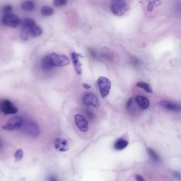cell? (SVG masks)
Here are the masks:
<instances>
[{"instance_id":"obj_10","label":"cell","mask_w":181,"mask_h":181,"mask_svg":"<svg viewBox=\"0 0 181 181\" xmlns=\"http://www.w3.org/2000/svg\"><path fill=\"white\" fill-rule=\"evenodd\" d=\"M84 57L79 53L73 52L71 54V58L74 65V68L77 73L79 75H82V65L79 61V58H83Z\"/></svg>"},{"instance_id":"obj_7","label":"cell","mask_w":181,"mask_h":181,"mask_svg":"<svg viewBox=\"0 0 181 181\" xmlns=\"http://www.w3.org/2000/svg\"><path fill=\"white\" fill-rule=\"evenodd\" d=\"M82 101L84 104L87 106H91L96 108H99V98L94 93H86L83 96Z\"/></svg>"},{"instance_id":"obj_12","label":"cell","mask_w":181,"mask_h":181,"mask_svg":"<svg viewBox=\"0 0 181 181\" xmlns=\"http://www.w3.org/2000/svg\"><path fill=\"white\" fill-rule=\"evenodd\" d=\"M160 104L164 108L170 111L179 112L181 110L180 105L171 101H163L161 102Z\"/></svg>"},{"instance_id":"obj_20","label":"cell","mask_w":181,"mask_h":181,"mask_svg":"<svg viewBox=\"0 0 181 181\" xmlns=\"http://www.w3.org/2000/svg\"><path fill=\"white\" fill-rule=\"evenodd\" d=\"M23 151L21 149H19L17 150L15 152L14 157L15 158L14 161L15 163H18L21 161L23 157Z\"/></svg>"},{"instance_id":"obj_19","label":"cell","mask_w":181,"mask_h":181,"mask_svg":"<svg viewBox=\"0 0 181 181\" xmlns=\"http://www.w3.org/2000/svg\"><path fill=\"white\" fill-rule=\"evenodd\" d=\"M41 13L45 16H49L53 14L54 10L50 7L44 6L41 8Z\"/></svg>"},{"instance_id":"obj_29","label":"cell","mask_w":181,"mask_h":181,"mask_svg":"<svg viewBox=\"0 0 181 181\" xmlns=\"http://www.w3.org/2000/svg\"><path fill=\"white\" fill-rule=\"evenodd\" d=\"M50 180L56 181L57 180L56 177H51L50 178Z\"/></svg>"},{"instance_id":"obj_28","label":"cell","mask_w":181,"mask_h":181,"mask_svg":"<svg viewBox=\"0 0 181 181\" xmlns=\"http://www.w3.org/2000/svg\"><path fill=\"white\" fill-rule=\"evenodd\" d=\"M89 53H91V54L92 55V56L93 57H95V56H96L95 53H94V52L91 49H89Z\"/></svg>"},{"instance_id":"obj_17","label":"cell","mask_w":181,"mask_h":181,"mask_svg":"<svg viewBox=\"0 0 181 181\" xmlns=\"http://www.w3.org/2000/svg\"><path fill=\"white\" fill-rule=\"evenodd\" d=\"M22 9L26 11H32L34 9L35 7V4L33 2L31 1H24L21 4Z\"/></svg>"},{"instance_id":"obj_9","label":"cell","mask_w":181,"mask_h":181,"mask_svg":"<svg viewBox=\"0 0 181 181\" xmlns=\"http://www.w3.org/2000/svg\"><path fill=\"white\" fill-rule=\"evenodd\" d=\"M24 128L27 133L33 137H37L40 133L39 127L37 124L32 121L27 122L24 124Z\"/></svg>"},{"instance_id":"obj_16","label":"cell","mask_w":181,"mask_h":181,"mask_svg":"<svg viewBox=\"0 0 181 181\" xmlns=\"http://www.w3.org/2000/svg\"><path fill=\"white\" fill-rule=\"evenodd\" d=\"M36 25L35 21L32 18L25 19L22 23V28L26 29L29 31V29Z\"/></svg>"},{"instance_id":"obj_8","label":"cell","mask_w":181,"mask_h":181,"mask_svg":"<svg viewBox=\"0 0 181 181\" xmlns=\"http://www.w3.org/2000/svg\"><path fill=\"white\" fill-rule=\"evenodd\" d=\"M75 121L79 130L84 132H87L89 131L88 122L84 116L79 114L75 115Z\"/></svg>"},{"instance_id":"obj_23","label":"cell","mask_w":181,"mask_h":181,"mask_svg":"<svg viewBox=\"0 0 181 181\" xmlns=\"http://www.w3.org/2000/svg\"><path fill=\"white\" fill-rule=\"evenodd\" d=\"M13 10V7L11 5H7L3 7L2 9L3 13L4 14L11 13V12Z\"/></svg>"},{"instance_id":"obj_5","label":"cell","mask_w":181,"mask_h":181,"mask_svg":"<svg viewBox=\"0 0 181 181\" xmlns=\"http://www.w3.org/2000/svg\"><path fill=\"white\" fill-rule=\"evenodd\" d=\"M2 23L7 26L16 28L20 25L21 20L17 15L11 13L4 15L2 19Z\"/></svg>"},{"instance_id":"obj_25","label":"cell","mask_w":181,"mask_h":181,"mask_svg":"<svg viewBox=\"0 0 181 181\" xmlns=\"http://www.w3.org/2000/svg\"><path fill=\"white\" fill-rule=\"evenodd\" d=\"M133 101L132 98H130L129 99L127 102L126 104V108L127 109H129L131 106Z\"/></svg>"},{"instance_id":"obj_27","label":"cell","mask_w":181,"mask_h":181,"mask_svg":"<svg viewBox=\"0 0 181 181\" xmlns=\"http://www.w3.org/2000/svg\"><path fill=\"white\" fill-rule=\"evenodd\" d=\"M82 87L84 89H89L91 87V86L87 84H82Z\"/></svg>"},{"instance_id":"obj_14","label":"cell","mask_w":181,"mask_h":181,"mask_svg":"<svg viewBox=\"0 0 181 181\" xmlns=\"http://www.w3.org/2000/svg\"><path fill=\"white\" fill-rule=\"evenodd\" d=\"M129 143L123 139H119L114 144V147L117 150L120 151L125 149L128 146Z\"/></svg>"},{"instance_id":"obj_4","label":"cell","mask_w":181,"mask_h":181,"mask_svg":"<svg viewBox=\"0 0 181 181\" xmlns=\"http://www.w3.org/2000/svg\"><path fill=\"white\" fill-rule=\"evenodd\" d=\"M18 109L8 100L0 101V111L5 115L15 114L18 112Z\"/></svg>"},{"instance_id":"obj_18","label":"cell","mask_w":181,"mask_h":181,"mask_svg":"<svg viewBox=\"0 0 181 181\" xmlns=\"http://www.w3.org/2000/svg\"><path fill=\"white\" fill-rule=\"evenodd\" d=\"M136 85L138 87L143 89L146 92L151 93L153 92V89L151 86L149 84L144 82H140L137 83Z\"/></svg>"},{"instance_id":"obj_24","label":"cell","mask_w":181,"mask_h":181,"mask_svg":"<svg viewBox=\"0 0 181 181\" xmlns=\"http://www.w3.org/2000/svg\"><path fill=\"white\" fill-rule=\"evenodd\" d=\"M67 0H54L53 4L56 6H60L66 4Z\"/></svg>"},{"instance_id":"obj_22","label":"cell","mask_w":181,"mask_h":181,"mask_svg":"<svg viewBox=\"0 0 181 181\" xmlns=\"http://www.w3.org/2000/svg\"><path fill=\"white\" fill-rule=\"evenodd\" d=\"M29 31L26 29L22 28V31L21 35V38L22 40L26 41L29 38Z\"/></svg>"},{"instance_id":"obj_11","label":"cell","mask_w":181,"mask_h":181,"mask_svg":"<svg viewBox=\"0 0 181 181\" xmlns=\"http://www.w3.org/2000/svg\"><path fill=\"white\" fill-rule=\"evenodd\" d=\"M54 146L56 150L62 152L66 151L69 149L68 141L65 139L57 138L55 141Z\"/></svg>"},{"instance_id":"obj_21","label":"cell","mask_w":181,"mask_h":181,"mask_svg":"<svg viewBox=\"0 0 181 181\" xmlns=\"http://www.w3.org/2000/svg\"><path fill=\"white\" fill-rule=\"evenodd\" d=\"M148 154L151 159L155 161L158 162L159 160V157L158 155L154 151L150 148H148L147 150Z\"/></svg>"},{"instance_id":"obj_13","label":"cell","mask_w":181,"mask_h":181,"mask_svg":"<svg viewBox=\"0 0 181 181\" xmlns=\"http://www.w3.org/2000/svg\"><path fill=\"white\" fill-rule=\"evenodd\" d=\"M136 101L142 109H146L150 106V102L147 98L142 96H138L136 98Z\"/></svg>"},{"instance_id":"obj_2","label":"cell","mask_w":181,"mask_h":181,"mask_svg":"<svg viewBox=\"0 0 181 181\" xmlns=\"http://www.w3.org/2000/svg\"><path fill=\"white\" fill-rule=\"evenodd\" d=\"M111 9L114 14L121 16L128 11L129 6L125 0H114Z\"/></svg>"},{"instance_id":"obj_3","label":"cell","mask_w":181,"mask_h":181,"mask_svg":"<svg viewBox=\"0 0 181 181\" xmlns=\"http://www.w3.org/2000/svg\"><path fill=\"white\" fill-rule=\"evenodd\" d=\"M23 124V120L21 117L14 116L8 120L3 128L9 131L18 130L21 128Z\"/></svg>"},{"instance_id":"obj_26","label":"cell","mask_w":181,"mask_h":181,"mask_svg":"<svg viewBox=\"0 0 181 181\" xmlns=\"http://www.w3.org/2000/svg\"><path fill=\"white\" fill-rule=\"evenodd\" d=\"M136 180L138 181H144V179L142 176L139 175H136L135 176Z\"/></svg>"},{"instance_id":"obj_30","label":"cell","mask_w":181,"mask_h":181,"mask_svg":"<svg viewBox=\"0 0 181 181\" xmlns=\"http://www.w3.org/2000/svg\"><path fill=\"white\" fill-rule=\"evenodd\" d=\"M1 143H0V148H1Z\"/></svg>"},{"instance_id":"obj_15","label":"cell","mask_w":181,"mask_h":181,"mask_svg":"<svg viewBox=\"0 0 181 181\" xmlns=\"http://www.w3.org/2000/svg\"><path fill=\"white\" fill-rule=\"evenodd\" d=\"M29 33L33 37H38L42 33V30L39 26L36 25L29 30Z\"/></svg>"},{"instance_id":"obj_6","label":"cell","mask_w":181,"mask_h":181,"mask_svg":"<svg viewBox=\"0 0 181 181\" xmlns=\"http://www.w3.org/2000/svg\"><path fill=\"white\" fill-rule=\"evenodd\" d=\"M97 82L102 97L104 99L109 94L111 88V82L108 79L103 77H99Z\"/></svg>"},{"instance_id":"obj_1","label":"cell","mask_w":181,"mask_h":181,"mask_svg":"<svg viewBox=\"0 0 181 181\" xmlns=\"http://www.w3.org/2000/svg\"><path fill=\"white\" fill-rule=\"evenodd\" d=\"M70 60L65 55L52 53L43 58L41 65L45 70H49L55 67H64L70 64Z\"/></svg>"}]
</instances>
